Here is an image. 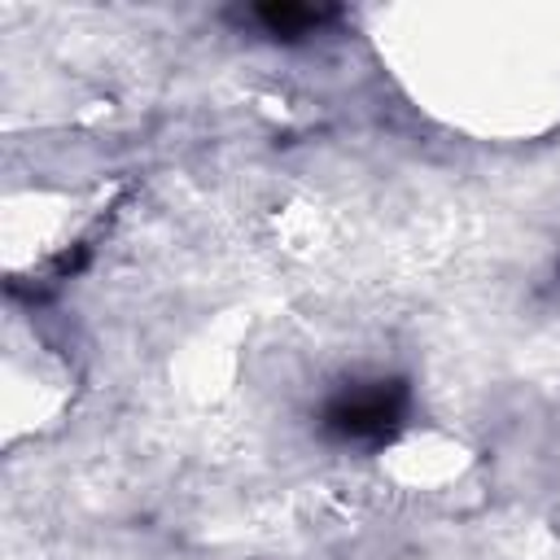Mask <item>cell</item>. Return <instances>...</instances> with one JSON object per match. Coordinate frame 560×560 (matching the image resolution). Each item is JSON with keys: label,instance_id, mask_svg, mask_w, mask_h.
<instances>
[{"label": "cell", "instance_id": "obj_2", "mask_svg": "<svg viewBox=\"0 0 560 560\" xmlns=\"http://www.w3.org/2000/svg\"><path fill=\"white\" fill-rule=\"evenodd\" d=\"M337 18H341V9L302 4V0H267V4L241 9V26L258 31L262 39H276V44H302L311 35H324Z\"/></svg>", "mask_w": 560, "mask_h": 560}, {"label": "cell", "instance_id": "obj_1", "mask_svg": "<svg viewBox=\"0 0 560 560\" xmlns=\"http://www.w3.org/2000/svg\"><path fill=\"white\" fill-rule=\"evenodd\" d=\"M411 416V385L402 376H354L341 381L315 416V429L332 446L376 451L398 438Z\"/></svg>", "mask_w": 560, "mask_h": 560}]
</instances>
